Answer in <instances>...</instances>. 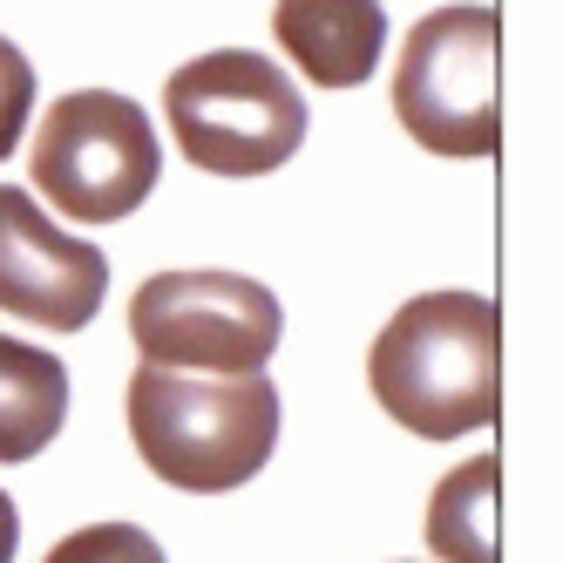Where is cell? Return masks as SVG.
<instances>
[{"label":"cell","instance_id":"cell-1","mask_svg":"<svg viewBox=\"0 0 563 563\" xmlns=\"http://www.w3.org/2000/svg\"><path fill=\"white\" fill-rule=\"evenodd\" d=\"M374 400L421 441H455L496 421L503 400V319L482 292L408 299L367 353Z\"/></svg>","mask_w":563,"mask_h":563},{"label":"cell","instance_id":"cell-8","mask_svg":"<svg viewBox=\"0 0 563 563\" xmlns=\"http://www.w3.org/2000/svg\"><path fill=\"white\" fill-rule=\"evenodd\" d=\"M272 34L299 62L306 82L360 89L387 48V14H380V0H278Z\"/></svg>","mask_w":563,"mask_h":563},{"label":"cell","instance_id":"cell-2","mask_svg":"<svg viewBox=\"0 0 563 563\" xmlns=\"http://www.w3.org/2000/svg\"><path fill=\"white\" fill-rule=\"evenodd\" d=\"M130 441L156 482L190 496H224L272 462L278 387L265 374H130Z\"/></svg>","mask_w":563,"mask_h":563},{"label":"cell","instance_id":"cell-6","mask_svg":"<svg viewBox=\"0 0 563 563\" xmlns=\"http://www.w3.org/2000/svg\"><path fill=\"white\" fill-rule=\"evenodd\" d=\"M394 115L434 156H489L503 136L496 102V14L434 8L408 27L394 68Z\"/></svg>","mask_w":563,"mask_h":563},{"label":"cell","instance_id":"cell-12","mask_svg":"<svg viewBox=\"0 0 563 563\" xmlns=\"http://www.w3.org/2000/svg\"><path fill=\"white\" fill-rule=\"evenodd\" d=\"M27 109H34V68L8 34H0V156H14V143L27 130Z\"/></svg>","mask_w":563,"mask_h":563},{"label":"cell","instance_id":"cell-7","mask_svg":"<svg viewBox=\"0 0 563 563\" xmlns=\"http://www.w3.org/2000/svg\"><path fill=\"white\" fill-rule=\"evenodd\" d=\"M109 292V258L89 238L55 231L21 184H0V312L48 333L89 327Z\"/></svg>","mask_w":563,"mask_h":563},{"label":"cell","instance_id":"cell-10","mask_svg":"<svg viewBox=\"0 0 563 563\" xmlns=\"http://www.w3.org/2000/svg\"><path fill=\"white\" fill-rule=\"evenodd\" d=\"M428 543L441 563H496V462L475 455L434 489Z\"/></svg>","mask_w":563,"mask_h":563},{"label":"cell","instance_id":"cell-13","mask_svg":"<svg viewBox=\"0 0 563 563\" xmlns=\"http://www.w3.org/2000/svg\"><path fill=\"white\" fill-rule=\"evenodd\" d=\"M14 550H21V509H14L8 489H0V563H14Z\"/></svg>","mask_w":563,"mask_h":563},{"label":"cell","instance_id":"cell-11","mask_svg":"<svg viewBox=\"0 0 563 563\" xmlns=\"http://www.w3.org/2000/svg\"><path fill=\"white\" fill-rule=\"evenodd\" d=\"M48 563H164V543L136 522H96V530H75L48 550Z\"/></svg>","mask_w":563,"mask_h":563},{"label":"cell","instance_id":"cell-5","mask_svg":"<svg viewBox=\"0 0 563 563\" xmlns=\"http://www.w3.org/2000/svg\"><path fill=\"white\" fill-rule=\"evenodd\" d=\"M164 156H156V130L150 115L115 96V89H75L62 96L42 130H34V150H27V177L48 205L75 224H115L130 218Z\"/></svg>","mask_w":563,"mask_h":563},{"label":"cell","instance_id":"cell-4","mask_svg":"<svg viewBox=\"0 0 563 563\" xmlns=\"http://www.w3.org/2000/svg\"><path fill=\"white\" fill-rule=\"evenodd\" d=\"M286 312L258 278L238 272H156L130 299V340L164 374H265Z\"/></svg>","mask_w":563,"mask_h":563},{"label":"cell","instance_id":"cell-9","mask_svg":"<svg viewBox=\"0 0 563 563\" xmlns=\"http://www.w3.org/2000/svg\"><path fill=\"white\" fill-rule=\"evenodd\" d=\"M68 421V367L0 333V462L42 455Z\"/></svg>","mask_w":563,"mask_h":563},{"label":"cell","instance_id":"cell-3","mask_svg":"<svg viewBox=\"0 0 563 563\" xmlns=\"http://www.w3.org/2000/svg\"><path fill=\"white\" fill-rule=\"evenodd\" d=\"M164 115L184 164L211 177H265L292 164V150L306 143V96L292 89V75H278V62L252 48L184 62L164 82Z\"/></svg>","mask_w":563,"mask_h":563}]
</instances>
